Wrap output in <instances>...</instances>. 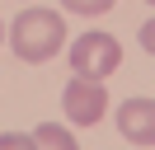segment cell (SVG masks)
<instances>
[{"instance_id":"6da1fadb","label":"cell","mask_w":155,"mask_h":150,"mask_svg":"<svg viewBox=\"0 0 155 150\" xmlns=\"http://www.w3.org/2000/svg\"><path fill=\"white\" fill-rule=\"evenodd\" d=\"M10 47H14V56L28 61V66L52 61V56L66 47V19H61L57 9H42V5L24 9L10 24Z\"/></svg>"},{"instance_id":"7a4b0ae2","label":"cell","mask_w":155,"mask_h":150,"mask_svg":"<svg viewBox=\"0 0 155 150\" xmlns=\"http://www.w3.org/2000/svg\"><path fill=\"white\" fill-rule=\"evenodd\" d=\"M122 66V47L113 33H80L71 42V70L75 80H108Z\"/></svg>"},{"instance_id":"3957f363","label":"cell","mask_w":155,"mask_h":150,"mask_svg":"<svg viewBox=\"0 0 155 150\" xmlns=\"http://www.w3.org/2000/svg\"><path fill=\"white\" fill-rule=\"evenodd\" d=\"M61 108H66V122H75V127H94V122L108 112V89H104V80H71L66 89H61Z\"/></svg>"},{"instance_id":"277c9868","label":"cell","mask_w":155,"mask_h":150,"mask_svg":"<svg viewBox=\"0 0 155 150\" xmlns=\"http://www.w3.org/2000/svg\"><path fill=\"white\" fill-rule=\"evenodd\" d=\"M117 136L136 150L155 145V99H127L117 103Z\"/></svg>"},{"instance_id":"5b68a950","label":"cell","mask_w":155,"mask_h":150,"mask_svg":"<svg viewBox=\"0 0 155 150\" xmlns=\"http://www.w3.org/2000/svg\"><path fill=\"white\" fill-rule=\"evenodd\" d=\"M33 150H80V145H75V136H71L66 122H42L33 131Z\"/></svg>"},{"instance_id":"8992f818","label":"cell","mask_w":155,"mask_h":150,"mask_svg":"<svg viewBox=\"0 0 155 150\" xmlns=\"http://www.w3.org/2000/svg\"><path fill=\"white\" fill-rule=\"evenodd\" d=\"M61 5H66L71 14H89V19H94V14H108L117 0H61Z\"/></svg>"},{"instance_id":"52a82bcc","label":"cell","mask_w":155,"mask_h":150,"mask_svg":"<svg viewBox=\"0 0 155 150\" xmlns=\"http://www.w3.org/2000/svg\"><path fill=\"white\" fill-rule=\"evenodd\" d=\"M0 150H33V136H24V131H0Z\"/></svg>"},{"instance_id":"ba28073f","label":"cell","mask_w":155,"mask_h":150,"mask_svg":"<svg viewBox=\"0 0 155 150\" xmlns=\"http://www.w3.org/2000/svg\"><path fill=\"white\" fill-rule=\"evenodd\" d=\"M141 47H146V52H150V56H155V19H150V24H146V28H141Z\"/></svg>"},{"instance_id":"9c48e42d","label":"cell","mask_w":155,"mask_h":150,"mask_svg":"<svg viewBox=\"0 0 155 150\" xmlns=\"http://www.w3.org/2000/svg\"><path fill=\"white\" fill-rule=\"evenodd\" d=\"M0 38H5V24H0Z\"/></svg>"},{"instance_id":"30bf717a","label":"cell","mask_w":155,"mask_h":150,"mask_svg":"<svg viewBox=\"0 0 155 150\" xmlns=\"http://www.w3.org/2000/svg\"><path fill=\"white\" fill-rule=\"evenodd\" d=\"M150 5H155V0H150Z\"/></svg>"}]
</instances>
